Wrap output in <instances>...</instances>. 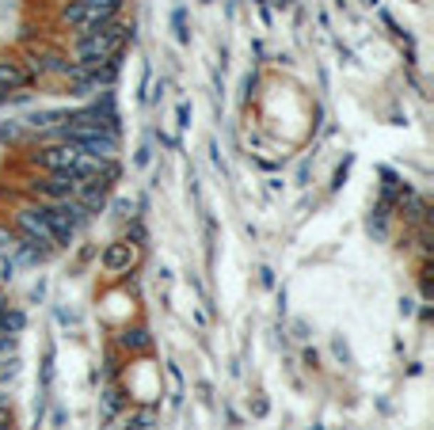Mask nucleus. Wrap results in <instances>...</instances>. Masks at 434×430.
I'll use <instances>...</instances> for the list:
<instances>
[{
	"label": "nucleus",
	"instance_id": "obj_2",
	"mask_svg": "<svg viewBox=\"0 0 434 430\" xmlns=\"http://www.w3.org/2000/svg\"><path fill=\"white\" fill-rule=\"evenodd\" d=\"M115 16H118V0H73V4L61 12L65 23L76 27L81 35H92V31L110 23Z\"/></svg>",
	"mask_w": 434,
	"mask_h": 430
},
{
	"label": "nucleus",
	"instance_id": "obj_17",
	"mask_svg": "<svg viewBox=\"0 0 434 430\" xmlns=\"http://www.w3.org/2000/svg\"><path fill=\"white\" fill-rule=\"evenodd\" d=\"M0 415H8V396L0 392Z\"/></svg>",
	"mask_w": 434,
	"mask_h": 430
},
{
	"label": "nucleus",
	"instance_id": "obj_13",
	"mask_svg": "<svg viewBox=\"0 0 434 430\" xmlns=\"http://www.w3.org/2000/svg\"><path fill=\"white\" fill-rule=\"evenodd\" d=\"M133 430H153V415H149V411H141L138 419H133Z\"/></svg>",
	"mask_w": 434,
	"mask_h": 430
},
{
	"label": "nucleus",
	"instance_id": "obj_5",
	"mask_svg": "<svg viewBox=\"0 0 434 430\" xmlns=\"http://www.w3.org/2000/svg\"><path fill=\"white\" fill-rule=\"evenodd\" d=\"M46 209H50L53 217H58V221H61L65 229H73V233H76L81 225H88V217H92L81 202H76V198H61V202H50Z\"/></svg>",
	"mask_w": 434,
	"mask_h": 430
},
{
	"label": "nucleus",
	"instance_id": "obj_9",
	"mask_svg": "<svg viewBox=\"0 0 434 430\" xmlns=\"http://www.w3.org/2000/svg\"><path fill=\"white\" fill-rule=\"evenodd\" d=\"M122 343L133 347V350H145L149 347V332H145V327H130V332H122Z\"/></svg>",
	"mask_w": 434,
	"mask_h": 430
},
{
	"label": "nucleus",
	"instance_id": "obj_7",
	"mask_svg": "<svg viewBox=\"0 0 434 430\" xmlns=\"http://www.w3.org/2000/svg\"><path fill=\"white\" fill-rule=\"evenodd\" d=\"M31 84V73L19 61H0V88L4 92H19V88Z\"/></svg>",
	"mask_w": 434,
	"mask_h": 430
},
{
	"label": "nucleus",
	"instance_id": "obj_15",
	"mask_svg": "<svg viewBox=\"0 0 434 430\" xmlns=\"http://www.w3.org/2000/svg\"><path fill=\"white\" fill-rule=\"evenodd\" d=\"M331 347H336V355H339V358H343V362H347V366H351V350L343 347V339H336V343H331Z\"/></svg>",
	"mask_w": 434,
	"mask_h": 430
},
{
	"label": "nucleus",
	"instance_id": "obj_14",
	"mask_svg": "<svg viewBox=\"0 0 434 430\" xmlns=\"http://www.w3.org/2000/svg\"><path fill=\"white\" fill-rule=\"evenodd\" d=\"M12 244H16L12 233H8V229H0V251H12Z\"/></svg>",
	"mask_w": 434,
	"mask_h": 430
},
{
	"label": "nucleus",
	"instance_id": "obj_8",
	"mask_svg": "<svg viewBox=\"0 0 434 430\" xmlns=\"http://www.w3.org/2000/svg\"><path fill=\"white\" fill-rule=\"evenodd\" d=\"M27 327V316L19 313V308H8L4 301H0V332L4 335H19Z\"/></svg>",
	"mask_w": 434,
	"mask_h": 430
},
{
	"label": "nucleus",
	"instance_id": "obj_4",
	"mask_svg": "<svg viewBox=\"0 0 434 430\" xmlns=\"http://www.w3.org/2000/svg\"><path fill=\"white\" fill-rule=\"evenodd\" d=\"M133 263H138V248L126 244V240H118V244H107L103 248V271L107 274H122V271H130Z\"/></svg>",
	"mask_w": 434,
	"mask_h": 430
},
{
	"label": "nucleus",
	"instance_id": "obj_10",
	"mask_svg": "<svg viewBox=\"0 0 434 430\" xmlns=\"http://www.w3.org/2000/svg\"><path fill=\"white\" fill-rule=\"evenodd\" d=\"M118 407H122V392H118V389H107V392H103V411L115 415Z\"/></svg>",
	"mask_w": 434,
	"mask_h": 430
},
{
	"label": "nucleus",
	"instance_id": "obj_1",
	"mask_svg": "<svg viewBox=\"0 0 434 430\" xmlns=\"http://www.w3.org/2000/svg\"><path fill=\"white\" fill-rule=\"evenodd\" d=\"M122 38H126V27H118L115 19H110V23H103L99 31H92V35H81V42H76V58H81V69H92V65L110 61Z\"/></svg>",
	"mask_w": 434,
	"mask_h": 430
},
{
	"label": "nucleus",
	"instance_id": "obj_16",
	"mask_svg": "<svg viewBox=\"0 0 434 430\" xmlns=\"http://www.w3.org/2000/svg\"><path fill=\"white\" fill-rule=\"evenodd\" d=\"M180 126H191V107L180 103Z\"/></svg>",
	"mask_w": 434,
	"mask_h": 430
},
{
	"label": "nucleus",
	"instance_id": "obj_12",
	"mask_svg": "<svg viewBox=\"0 0 434 430\" xmlns=\"http://www.w3.org/2000/svg\"><path fill=\"white\" fill-rule=\"evenodd\" d=\"M16 137H19V126H16V122L0 126V141H16Z\"/></svg>",
	"mask_w": 434,
	"mask_h": 430
},
{
	"label": "nucleus",
	"instance_id": "obj_19",
	"mask_svg": "<svg viewBox=\"0 0 434 430\" xmlns=\"http://www.w3.org/2000/svg\"><path fill=\"white\" fill-rule=\"evenodd\" d=\"M4 366H8V362H4V358H0V369H4Z\"/></svg>",
	"mask_w": 434,
	"mask_h": 430
},
{
	"label": "nucleus",
	"instance_id": "obj_11",
	"mask_svg": "<svg viewBox=\"0 0 434 430\" xmlns=\"http://www.w3.org/2000/svg\"><path fill=\"white\" fill-rule=\"evenodd\" d=\"M172 23H175V38H180V42L191 38V35H187V23H183V12H175V16H172Z\"/></svg>",
	"mask_w": 434,
	"mask_h": 430
},
{
	"label": "nucleus",
	"instance_id": "obj_3",
	"mask_svg": "<svg viewBox=\"0 0 434 430\" xmlns=\"http://www.w3.org/2000/svg\"><path fill=\"white\" fill-rule=\"evenodd\" d=\"M76 187H81V179H76L73 172H53L50 179L42 183H31V191L50 198V202H61V198H76Z\"/></svg>",
	"mask_w": 434,
	"mask_h": 430
},
{
	"label": "nucleus",
	"instance_id": "obj_18",
	"mask_svg": "<svg viewBox=\"0 0 434 430\" xmlns=\"http://www.w3.org/2000/svg\"><path fill=\"white\" fill-rule=\"evenodd\" d=\"M0 430H8V415H0Z\"/></svg>",
	"mask_w": 434,
	"mask_h": 430
},
{
	"label": "nucleus",
	"instance_id": "obj_6",
	"mask_svg": "<svg viewBox=\"0 0 434 430\" xmlns=\"http://www.w3.org/2000/svg\"><path fill=\"white\" fill-rule=\"evenodd\" d=\"M76 160H81V152H76L69 141H61V145H53L46 152H38V164H46L50 172H69Z\"/></svg>",
	"mask_w": 434,
	"mask_h": 430
}]
</instances>
